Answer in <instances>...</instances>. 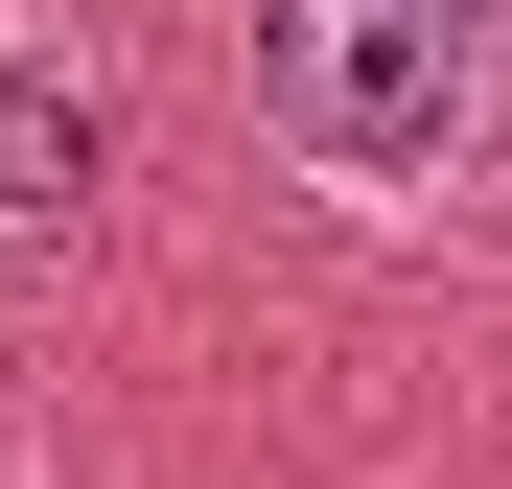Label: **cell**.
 Masks as SVG:
<instances>
[{
    "instance_id": "cell-1",
    "label": "cell",
    "mask_w": 512,
    "mask_h": 489,
    "mask_svg": "<svg viewBox=\"0 0 512 489\" xmlns=\"http://www.w3.org/2000/svg\"><path fill=\"white\" fill-rule=\"evenodd\" d=\"M256 117L326 187H443L489 140V0H256Z\"/></svg>"
},
{
    "instance_id": "cell-2",
    "label": "cell",
    "mask_w": 512,
    "mask_h": 489,
    "mask_svg": "<svg viewBox=\"0 0 512 489\" xmlns=\"http://www.w3.org/2000/svg\"><path fill=\"white\" fill-rule=\"evenodd\" d=\"M94 163H117V140H94V94H70L47 47H0V257L94 210Z\"/></svg>"
},
{
    "instance_id": "cell-3",
    "label": "cell",
    "mask_w": 512,
    "mask_h": 489,
    "mask_svg": "<svg viewBox=\"0 0 512 489\" xmlns=\"http://www.w3.org/2000/svg\"><path fill=\"white\" fill-rule=\"evenodd\" d=\"M0 489H24V466H0Z\"/></svg>"
}]
</instances>
